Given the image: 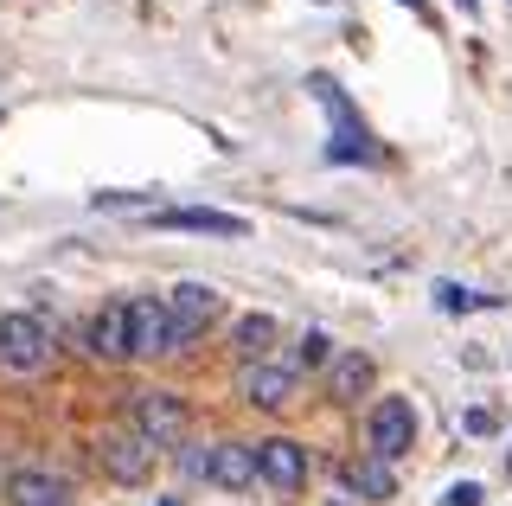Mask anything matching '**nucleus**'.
Returning a JSON list of instances; mask_svg holds the SVG:
<instances>
[{"label":"nucleus","instance_id":"f257e3e1","mask_svg":"<svg viewBox=\"0 0 512 506\" xmlns=\"http://www.w3.org/2000/svg\"><path fill=\"white\" fill-rule=\"evenodd\" d=\"M314 103L327 109V122H333V141H327V161H378V148H372V135H365V122L352 116V103H346V90L333 84V77H314Z\"/></svg>","mask_w":512,"mask_h":506},{"label":"nucleus","instance_id":"f03ea898","mask_svg":"<svg viewBox=\"0 0 512 506\" xmlns=\"http://www.w3.org/2000/svg\"><path fill=\"white\" fill-rule=\"evenodd\" d=\"M128 430H135L148 449H180L186 442V404L173 398V391H135V404H128Z\"/></svg>","mask_w":512,"mask_h":506},{"label":"nucleus","instance_id":"7ed1b4c3","mask_svg":"<svg viewBox=\"0 0 512 506\" xmlns=\"http://www.w3.org/2000/svg\"><path fill=\"white\" fill-rule=\"evenodd\" d=\"M0 366L7 372L52 366V327H45L39 314H0Z\"/></svg>","mask_w":512,"mask_h":506},{"label":"nucleus","instance_id":"20e7f679","mask_svg":"<svg viewBox=\"0 0 512 506\" xmlns=\"http://www.w3.org/2000/svg\"><path fill=\"white\" fill-rule=\"evenodd\" d=\"M167 308H173V353H186V346L218 321V308H224V302H218L212 282H180V289L167 295Z\"/></svg>","mask_w":512,"mask_h":506},{"label":"nucleus","instance_id":"39448f33","mask_svg":"<svg viewBox=\"0 0 512 506\" xmlns=\"http://www.w3.org/2000/svg\"><path fill=\"white\" fill-rule=\"evenodd\" d=\"M256 481H269L276 494H301V487H308V449H301L295 436L256 442Z\"/></svg>","mask_w":512,"mask_h":506},{"label":"nucleus","instance_id":"423d86ee","mask_svg":"<svg viewBox=\"0 0 512 506\" xmlns=\"http://www.w3.org/2000/svg\"><path fill=\"white\" fill-rule=\"evenodd\" d=\"M154 353H173V308L141 295V302H128V359H154Z\"/></svg>","mask_w":512,"mask_h":506},{"label":"nucleus","instance_id":"0eeeda50","mask_svg":"<svg viewBox=\"0 0 512 506\" xmlns=\"http://www.w3.org/2000/svg\"><path fill=\"white\" fill-rule=\"evenodd\" d=\"M416 442V410H410V398H378L372 404V455L378 462H397Z\"/></svg>","mask_w":512,"mask_h":506},{"label":"nucleus","instance_id":"6e6552de","mask_svg":"<svg viewBox=\"0 0 512 506\" xmlns=\"http://www.w3.org/2000/svg\"><path fill=\"white\" fill-rule=\"evenodd\" d=\"M154 462H160V455H154V449H148V442H141L135 430H116V436H103V468L116 474L122 487H141V481L154 474Z\"/></svg>","mask_w":512,"mask_h":506},{"label":"nucleus","instance_id":"1a4fd4ad","mask_svg":"<svg viewBox=\"0 0 512 506\" xmlns=\"http://www.w3.org/2000/svg\"><path fill=\"white\" fill-rule=\"evenodd\" d=\"M205 481L231 487V494L256 487V442H218V449H205Z\"/></svg>","mask_w":512,"mask_h":506},{"label":"nucleus","instance_id":"9d476101","mask_svg":"<svg viewBox=\"0 0 512 506\" xmlns=\"http://www.w3.org/2000/svg\"><path fill=\"white\" fill-rule=\"evenodd\" d=\"M237 398L263 404V410H282L288 398H295V366H269V359H256V366H244V378H237Z\"/></svg>","mask_w":512,"mask_h":506},{"label":"nucleus","instance_id":"9b49d317","mask_svg":"<svg viewBox=\"0 0 512 506\" xmlns=\"http://www.w3.org/2000/svg\"><path fill=\"white\" fill-rule=\"evenodd\" d=\"M148 225H160V231H205V237H244L250 231L237 212H212V205H205V212L199 205H186V212H154Z\"/></svg>","mask_w":512,"mask_h":506},{"label":"nucleus","instance_id":"f8f14e48","mask_svg":"<svg viewBox=\"0 0 512 506\" xmlns=\"http://www.w3.org/2000/svg\"><path fill=\"white\" fill-rule=\"evenodd\" d=\"M7 500L13 506H71V481H64V474H45V468H20L7 481Z\"/></svg>","mask_w":512,"mask_h":506},{"label":"nucleus","instance_id":"ddd939ff","mask_svg":"<svg viewBox=\"0 0 512 506\" xmlns=\"http://www.w3.org/2000/svg\"><path fill=\"white\" fill-rule=\"evenodd\" d=\"M90 353L96 359H128V302H109L90 321Z\"/></svg>","mask_w":512,"mask_h":506},{"label":"nucleus","instance_id":"4468645a","mask_svg":"<svg viewBox=\"0 0 512 506\" xmlns=\"http://www.w3.org/2000/svg\"><path fill=\"white\" fill-rule=\"evenodd\" d=\"M365 385H372V359H365V353H346V359H333V372H327V391H333L340 404H352Z\"/></svg>","mask_w":512,"mask_h":506},{"label":"nucleus","instance_id":"2eb2a0df","mask_svg":"<svg viewBox=\"0 0 512 506\" xmlns=\"http://www.w3.org/2000/svg\"><path fill=\"white\" fill-rule=\"evenodd\" d=\"M340 481L352 487V494H365V500H384V494H391V462H378V455H372V462H346Z\"/></svg>","mask_w":512,"mask_h":506},{"label":"nucleus","instance_id":"dca6fc26","mask_svg":"<svg viewBox=\"0 0 512 506\" xmlns=\"http://www.w3.org/2000/svg\"><path fill=\"white\" fill-rule=\"evenodd\" d=\"M237 353H244L250 359V366H256V359H263L269 353V340H276V321H269V314H244V321H237Z\"/></svg>","mask_w":512,"mask_h":506},{"label":"nucleus","instance_id":"f3484780","mask_svg":"<svg viewBox=\"0 0 512 506\" xmlns=\"http://www.w3.org/2000/svg\"><path fill=\"white\" fill-rule=\"evenodd\" d=\"M436 308L442 314H474V308H493V295H474L461 282H436Z\"/></svg>","mask_w":512,"mask_h":506},{"label":"nucleus","instance_id":"a211bd4d","mask_svg":"<svg viewBox=\"0 0 512 506\" xmlns=\"http://www.w3.org/2000/svg\"><path fill=\"white\" fill-rule=\"evenodd\" d=\"M327 359H333L327 334H301V340H295V366H301V372H308V366H327Z\"/></svg>","mask_w":512,"mask_h":506},{"label":"nucleus","instance_id":"6ab92c4d","mask_svg":"<svg viewBox=\"0 0 512 506\" xmlns=\"http://www.w3.org/2000/svg\"><path fill=\"white\" fill-rule=\"evenodd\" d=\"M448 506H480V487H474V481H461V487H448Z\"/></svg>","mask_w":512,"mask_h":506},{"label":"nucleus","instance_id":"aec40b11","mask_svg":"<svg viewBox=\"0 0 512 506\" xmlns=\"http://www.w3.org/2000/svg\"><path fill=\"white\" fill-rule=\"evenodd\" d=\"M506 474H512V449H506Z\"/></svg>","mask_w":512,"mask_h":506},{"label":"nucleus","instance_id":"412c9836","mask_svg":"<svg viewBox=\"0 0 512 506\" xmlns=\"http://www.w3.org/2000/svg\"><path fill=\"white\" fill-rule=\"evenodd\" d=\"M333 506H352V500H333Z\"/></svg>","mask_w":512,"mask_h":506},{"label":"nucleus","instance_id":"4be33fe9","mask_svg":"<svg viewBox=\"0 0 512 506\" xmlns=\"http://www.w3.org/2000/svg\"><path fill=\"white\" fill-rule=\"evenodd\" d=\"M461 7H474V0H461Z\"/></svg>","mask_w":512,"mask_h":506},{"label":"nucleus","instance_id":"5701e85b","mask_svg":"<svg viewBox=\"0 0 512 506\" xmlns=\"http://www.w3.org/2000/svg\"><path fill=\"white\" fill-rule=\"evenodd\" d=\"M410 7H423V0H410Z\"/></svg>","mask_w":512,"mask_h":506},{"label":"nucleus","instance_id":"b1692460","mask_svg":"<svg viewBox=\"0 0 512 506\" xmlns=\"http://www.w3.org/2000/svg\"><path fill=\"white\" fill-rule=\"evenodd\" d=\"M167 506H173V500H167Z\"/></svg>","mask_w":512,"mask_h":506}]
</instances>
